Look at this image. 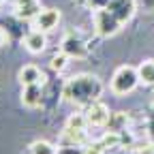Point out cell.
Instances as JSON below:
<instances>
[{
	"instance_id": "cell-2",
	"label": "cell",
	"mask_w": 154,
	"mask_h": 154,
	"mask_svg": "<svg viewBox=\"0 0 154 154\" xmlns=\"http://www.w3.org/2000/svg\"><path fill=\"white\" fill-rule=\"evenodd\" d=\"M64 99L75 103V105H88L92 101H99V94H101V82L96 75H75L64 84Z\"/></svg>"
},
{
	"instance_id": "cell-17",
	"label": "cell",
	"mask_w": 154,
	"mask_h": 154,
	"mask_svg": "<svg viewBox=\"0 0 154 154\" xmlns=\"http://www.w3.org/2000/svg\"><path fill=\"white\" fill-rule=\"evenodd\" d=\"M60 154H86L82 146H62V150H58Z\"/></svg>"
},
{
	"instance_id": "cell-15",
	"label": "cell",
	"mask_w": 154,
	"mask_h": 154,
	"mask_svg": "<svg viewBox=\"0 0 154 154\" xmlns=\"http://www.w3.org/2000/svg\"><path fill=\"white\" fill-rule=\"evenodd\" d=\"M66 126H69V128H77V131H86V126H88V120H86L84 111H82V113H73V116H69V120H66Z\"/></svg>"
},
{
	"instance_id": "cell-12",
	"label": "cell",
	"mask_w": 154,
	"mask_h": 154,
	"mask_svg": "<svg viewBox=\"0 0 154 154\" xmlns=\"http://www.w3.org/2000/svg\"><path fill=\"white\" fill-rule=\"evenodd\" d=\"M137 73H139V82L143 86H154V58L143 60L137 66Z\"/></svg>"
},
{
	"instance_id": "cell-1",
	"label": "cell",
	"mask_w": 154,
	"mask_h": 154,
	"mask_svg": "<svg viewBox=\"0 0 154 154\" xmlns=\"http://www.w3.org/2000/svg\"><path fill=\"white\" fill-rule=\"evenodd\" d=\"M135 0H109L105 9H99L94 13V28L96 34L111 36L120 30V26L133 15Z\"/></svg>"
},
{
	"instance_id": "cell-16",
	"label": "cell",
	"mask_w": 154,
	"mask_h": 154,
	"mask_svg": "<svg viewBox=\"0 0 154 154\" xmlns=\"http://www.w3.org/2000/svg\"><path fill=\"white\" fill-rule=\"evenodd\" d=\"M49 66L56 71V73H62L66 66H69V56L64 54V51H60V54H56L54 58H51V62H49Z\"/></svg>"
},
{
	"instance_id": "cell-18",
	"label": "cell",
	"mask_w": 154,
	"mask_h": 154,
	"mask_svg": "<svg viewBox=\"0 0 154 154\" xmlns=\"http://www.w3.org/2000/svg\"><path fill=\"white\" fill-rule=\"evenodd\" d=\"M5 41H7V34H5L2 30H0V47H2V45H5Z\"/></svg>"
},
{
	"instance_id": "cell-11",
	"label": "cell",
	"mask_w": 154,
	"mask_h": 154,
	"mask_svg": "<svg viewBox=\"0 0 154 154\" xmlns=\"http://www.w3.org/2000/svg\"><path fill=\"white\" fill-rule=\"evenodd\" d=\"M60 143L62 146H86V131H77V128L64 126Z\"/></svg>"
},
{
	"instance_id": "cell-6",
	"label": "cell",
	"mask_w": 154,
	"mask_h": 154,
	"mask_svg": "<svg viewBox=\"0 0 154 154\" xmlns=\"http://www.w3.org/2000/svg\"><path fill=\"white\" fill-rule=\"evenodd\" d=\"M17 77H19V82H22V86H34V84L43 86V84H45V73L38 69L36 64H26V66H22Z\"/></svg>"
},
{
	"instance_id": "cell-13",
	"label": "cell",
	"mask_w": 154,
	"mask_h": 154,
	"mask_svg": "<svg viewBox=\"0 0 154 154\" xmlns=\"http://www.w3.org/2000/svg\"><path fill=\"white\" fill-rule=\"evenodd\" d=\"M28 150H30V154H58L56 146L49 143V141H45V139H36V141H32Z\"/></svg>"
},
{
	"instance_id": "cell-10",
	"label": "cell",
	"mask_w": 154,
	"mask_h": 154,
	"mask_svg": "<svg viewBox=\"0 0 154 154\" xmlns=\"http://www.w3.org/2000/svg\"><path fill=\"white\" fill-rule=\"evenodd\" d=\"M41 101H43L41 86H38V84H34V86H24V90H22V103H24L26 107L34 109V107L41 105Z\"/></svg>"
},
{
	"instance_id": "cell-9",
	"label": "cell",
	"mask_w": 154,
	"mask_h": 154,
	"mask_svg": "<svg viewBox=\"0 0 154 154\" xmlns=\"http://www.w3.org/2000/svg\"><path fill=\"white\" fill-rule=\"evenodd\" d=\"M24 45H26V49H28L30 54H41V51H45V47H47V36H45L43 30H32V32L26 34Z\"/></svg>"
},
{
	"instance_id": "cell-19",
	"label": "cell",
	"mask_w": 154,
	"mask_h": 154,
	"mask_svg": "<svg viewBox=\"0 0 154 154\" xmlns=\"http://www.w3.org/2000/svg\"><path fill=\"white\" fill-rule=\"evenodd\" d=\"M58 154H60V152H58Z\"/></svg>"
},
{
	"instance_id": "cell-3",
	"label": "cell",
	"mask_w": 154,
	"mask_h": 154,
	"mask_svg": "<svg viewBox=\"0 0 154 154\" xmlns=\"http://www.w3.org/2000/svg\"><path fill=\"white\" fill-rule=\"evenodd\" d=\"M141 82H139V73L135 66L131 64H122L116 69L113 77H111V82H109V88L113 94H118V96H124L128 92H133L135 88H137Z\"/></svg>"
},
{
	"instance_id": "cell-14",
	"label": "cell",
	"mask_w": 154,
	"mask_h": 154,
	"mask_svg": "<svg viewBox=\"0 0 154 154\" xmlns=\"http://www.w3.org/2000/svg\"><path fill=\"white\" fill-rule=\"evenodd\" d=\"M126 113L124 111H116V113H111V118H109V131H116V133H120V131H124V126H126Z\"/></svg>"
},
{
	"instance_id": "cell-7",
	"label": "cell",
	"mask_w": 154,
	"mask_h": 154,
	"mask_svg": "<svg viewBox=\"0 0 154 154\" xmlns=\"http://www.w3.org/2000/svg\"><path fill=\"white\" fill-rule=\"evenodd\" d=\"M62 51H64L69 58H86V56H88L86 43L82 41V38H77V36H64Z\"/></svg>"
},
{
	"instance_id": "cell-4",
	"label": "cell",
	"mask_w": 154,
	"mask_h": 154,
	"mask_svg": "<svg viewBox=\"0 0 154 154\" xmlns=\"http://www.w3.org/2000/svg\"><path fill=\"white\" fill-rule=\"evenodd\" d=\"M84 116H86V120H88V126L101 128V126H107V124H109L111 111H109V107H107L105 103H101V101H92V103L86 105Z\"/></svg>"
},
{
	"instance_id": "cell-5",
	"label": "cell",
	"mask_w": 154,
	"mask_h": 154,
	"mask_svg": "<svg viewBox=\"0 0 154 154\" xmlns=\"http://www.w3.org/2000/svg\"><path fill=\"white\" fill-rule=\"evenodd\" d=\"M34 28L36 30H43V32H49L58 26V22H60V11L58 9H43L41 13H38L34 19Z\"/></svg>"
},
{
	"instance_id": "cell-8",
	"label": "cell",
	"mask_w": 154,
	"mask_h": 154,
	"mask_svg": "<svg viewBox=\"0 0 154 154\" xmlns=\"http://www.w3.org/2000/svg\"><path fill=\"white\" fill-rule=\"evenodd\" d=\"M41 11L38 0H15V15L19 19H34Z\"/></svg>"
}]
</instances>
